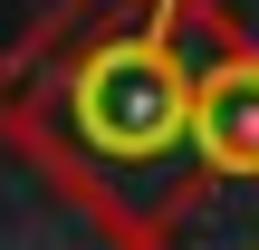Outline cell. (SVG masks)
<instances>
[{"mask_svg": "<svg viewBox=\"0 0 259 250\" xmlns=\"http://www.w3.org/2000/svg\"><path fill=\"white\" fill-rule=\"evenodd\" d=\"M67 125L96 164H163L192 135V77L163 39H115L67 77Z\"/></svg>", "mask_w": 259, "mask_h": 250, "instance_id": "obj_1", "label": "cell"}, {"mask_svg": "<svg viewBox=\"0 0 259 250\" xmlns=\"http://www.w3.org/2000/svg\"><path fill=\"white\" fill-rule=\"evenodd\" d=\"M192 125H202V145H211V164L259 173V77H221L211 96H192Z\"/></svg>", "mask_w": 259, "mask_h": 250, "instance_id": "obj_2", "label": "cell"}]
</instances>
